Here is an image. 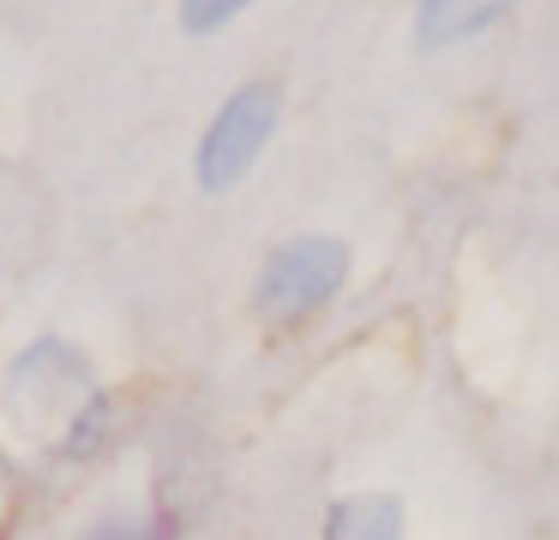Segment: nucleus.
<instances>
[{"label":"nucleus","mask_w":559,"mask_h":540,"mask_svg":"<svg viewBox=\"0 0 559 540\" xmlns=\"http://www.w3.org/2000/svg\"><path fill=\"white\" fill-rule=\"evenodd\" d=\"M518 0H415V48H451L493 31Z\"/></svg>","instance_id":"4"},{"label":"nucleus","mask_w":559,"mask_h":540,"mask_svg":"<svg viewBox=\"0 0 559 540\" xmlns=\"http://www.w3.org/2000/svg\"><path fill=\"white\" fill-rule=\"evenodd\" d=\"M91 540H169V528H127V523H109V528H97Z\"/></svg>","instance_id":"7"},{"label":"nucleus","mask_w":559,"mask_h":540,"mask_svg":"<svg viewBox=\"0 0 559 540\" xmlns=\"http://www.w3.org/2000/svg\"><path fill=\"white\" fill-rule=\"evenodd\" d=\"M325 540H403L397 499H379V492L337 499V504H331V516H325Z\"/></svg>","instance_id":"5"},{"label":"nucleus","mask_w":559,"mask_h":540,"mask_svg":"<svg viewBox=\"0 0 559 540\" xmlns=\"http://www.w3.org/2000/svg\"><path fill=\"white\" fill-rule=\"evenodd\" d=\"M247 7H253V0H181V31L187 36H211V31H223L235 12H247Z\"/></svg>","instance_id":"6"},{"label":"nucleus","mask_w":559,"mask_h":540,"mask_svg":"<svg viewBox=\"0 0 559 540\" xmlns=\"http://www.w3.org/2000/svg\"><path fill=\"white\" fill-rule=\"evenodd\" d=\"M7 396H13L19 415L49 408V415L67 420V427H79V415H91V408L103 403L97 384H91L85 355L67 348V343H31L25 355L13 360V384H7Z\"/></svg>","instance_id":"3"},{"label":"nucleus","mask_w":559,"mask_h":540,"mask_svg":"<svg viewBox=\"0 0 559 540\" xmlns=\"http://www.w3.org/2000/svg\"><path fill=\"white\" fill-rule=\"evenodd\" d=\"M349 276V247L331 235H295L265 259L253 283V312L265 324H301L325 307Z\"/></svg>","instance_id":"1"},{"label":"nucleus","mask_w":559,"mask_h":540,"mask_svg":"<svg viewBox=\"0 0 559 540\" xmlns=\"http://www.w3.org/2000/svg\"><path fill=\"white\" fill-rule=\"evenodd\" d=\"M283 120V84L271 79H253L229 96V103L211 115L205 139H199V156H193V175L205 192H229L247 180V168L259 163V151L271 144Z\"/></svg>","instance_id":"2"}]
</instances>
